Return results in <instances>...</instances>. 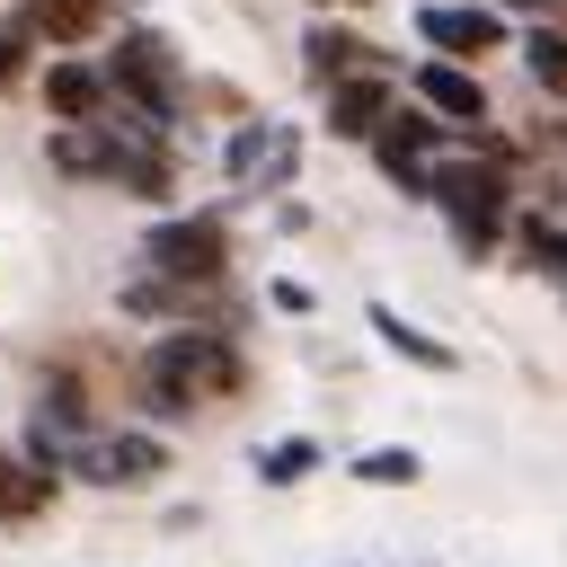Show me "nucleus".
<instances>
[{"label": "nucleus", "mask_w": 567, "mask_h": 567, "mask_svg": "<svg viewBox=\"0 0 567 567\" xmlns=\"http://www.w3.org/2000/svg\"><path fill=\"white\" fill-rule=\"evenodd\" d=\"M434 204L452 213V230H461V248H496V230H505V159H487L478 151V168L470 159H452V168H434Z\"/></svg>", "instance_id": "nucleus-1"}, {"label": "nucleus", "mask_w": 567, "mask_h": 567, "mask_svg": "<svg viewBox=\"0 0 567 567\" xmlns=\"http://www.w3.org/2000/svg\"><path fill=\"white\" fill-rule=\"evenodd\" d=\"M142 257H151V275H159V284H221L230 239H221V221H213V213H186V221H159V230L142 239Z\"/></svg>", "instance_id": "nucleus-2"}, {"label": "nucleus", "mask_w": 567, "mask_h": 567, "mask_svg": "<svg viewBox=\"0 0 567 567\" xmlns=\"http://www.w3.org/2000/svg\"><path fill=\"white\" fill-rule=\"evenodd\" d=\"M443 124H452V115H434V106H408V115L390 106V124L372 133V151H381V168H390V177H399L408 195H434V168H425V151L443 142Z\"/></svg>", "instance_id": "nucleus-3"}, {"label": "nucleus", "mask_w": 567, "mask_h": 567, "mask_svg": "<svg viewBox=\"0 0 567 567\" xmlns=\"http://www.w3.org/2000/svg\"><path fill=\"white\" fill-rule=\"evenodd\" d=\"M115 97H133L142 115H177V71H168V53H159V35H115Z\"/></svg>", "instance_id": "nucleus-4"}, {"label": "nucleus", "mask_w": 567, "mask_h": 567, "mask_svg": "<svg viewBox=\"0 0 567 567\" xmlns=\"http://www.w3.org/2000/svg\"><path fill=\"white\" fill-rule=\"evenodd\" d=\"M151 363L177 372L195 399H204V390H239V354H230V337H195V328H177V337L151 346Z\"/></svg>", "instance_id": "nucleus-5"}, {"label": "nucleus", "mask_w": 567, "mask_h": 567, "mask_svg": "<svg viewBox=\"0 0 567 567\" xmlns=\"http://www.w3.org/2000/svg\"><path fill=\"white\" fill-rule=\"evenodd\" d=\"M62 470H80L97 487H133V478H159V443L151 434H80Z\"/></svg>", "instance_id": "nucleus-6"}, {"label": "nucleus", "mask_w": 567, "mask_h": 567, "mask_svg": "<svg viewBox=\"0 0 567 567\" xmlns=\"http://www.w3.org/2000/svg\"><path fill=\"white\" fill-rule=\"evenodd\" d=\"M381 124H390V80H381V71H346V80H328V133L372 142Z\"/></svg>", "instance_id": "nucleus-7"}, {"label": "nucleus", "mask_w": 567, "mask_h": 567, "mask_svg": "<svg viewBox=\"0 0 567 567\" xmlns=\"http://www.w3.org/2000/svg\"><path fill=\"white\" fill-rule=\"evenodd\" d=\"M416 35L443 44V53H496L505 44V18L496 9H416Z\"/></svg>", "instance_id": "nucleus-8"}, {"label": "nucleus", "mask_w": 567, "mask_h": 567, "mask_svg": "<svg viewBox=\"0 0 567 567\" xmlns=\"http://www.w3.org/2000/svg\"><path fill=\"white\" fill-rule=\"evenodd\" d=\"M292 151H301V142H292L284 124H248V133L230 142V177H239V186H284V177H292Z\"/></svg>", "instance_id": "nucleus-9"}, {"label": "nucleus", "mask_w": 567, "mask_h": 567, "mask_svg": "<svg viewBox=\"0 0 567 567\" xmlns=\"http://www.w3.org/2000/svg\"><path fill=\"white\" fill-rule=\"evenodd\" d=\"M106 97H115V71H97V62H53V71H44V106H53L62 124H71V115H97Z\"/></svg>", "instance_id": "nucleus-10"}, {"label": "nucleus", "mask_w": 567, "mask_h": 567, "mask_svg": "<svg viewBox=\"0 0 567 567\" xmlns=\"http://www.w3.org/2000/svg\"><path fill=\"white\" fill-rule=\"evenodd\" d=\"M416 97H425L434 115H452V124H478V115H487V89H478L461 62H425V71H416Z\"/></svg>", "instance_id": "nucleus-11"}, {"label": "nucleus", "mask_w": 567, "mask_h": 567, "mask_svg": "<svg viewBox=\"0 0 567 567\" xmlns=\"http://www.w3.org/2000/svg\"><path fill=\"white\" fill-rule=\"evenodd\" d=\"M372 337H381L390 354H408V363H425V372H452V363H461V354H452L443 337H425V328H408V319H399L390 301H372Z\"/></svg>", "instance_id": "nucleus-12"}, {"label": "nucleus", "mask_w": 567, "mask_h": 567, "mask_svg": "<svg viewBox=\"0 0 567 567\" xmlns=\"http://www.w3.org/2000/svg\"><path fill=\"white\" fill-rule=\"evenodd\" d=\"M97 18H106V0H27V27L35 35H62V44H80Z\"/></svg>", "instance_id": "nucleus-13"}, {"label": "nucleus", "mask_w": 567, "mask_h": 567, "mask_svg": "<svg viewBox=\"0 0 567 567\" xmlns=\"http://www.w3.org/2000/svg\"><path fill=\"white\" fill-rule=\"evenodd\" d=\"M301 53H310V80H346L372 44H354L346 27H310V35H301Z\"/></svg>", "instance_id": "nucleus-14"}, {"label": "nucleus", "mask_w": 567, "mask_h": 567, "mask_svg": "<svg viewBox=\"0 0 567 567\" xmlns=\"http://www.w3.org/2000/svg\"><path fill=\"white\" fill-rule=\"evenodd\" d=\"M44 496H53V470H44V461H35V470H18V461L0 452V523H18V514H35Z\"/></svg>", "instance_id": "nucleus-15"}, {"label": "nucleus", "mask_w": 567, "mask_h": 567, "mask_svg": "<svg viewBox=\"0 0 567 567\" xmlns=\"http://www.w3.org/2000/svg\"><path fill=\"white\" fill-rule=\"evenodd\" d=\"M310 461H319L310 443H266V452H257V478H266V487H292V478H310Z\"/></svg>", "instance_id": "nucleus-16"}, {"label": "nucleus", "mask_w": 567, "mask_h": 567, "mask_svg": "<svg viewBox=\"0 0 567 567\" xmlns=\"http://www.w3.org/2000/svg\"><path fill=\"white\" fill-rule=\"evenodd\" d=\"M523 62H532V80H540V89H558V97H567V35H540V27H532Z\"/></svg>", "instance_id": "nucleus-17"}, {"label": "nucleus", "mask_w": 567, "mask_h": 567, "mask_svg": "<svg viewBox=\"0 0 567 567\" xmlns=\"http://www.w3.org/2000/svg\"><path fill=\"white\" fill-rule=\"evenodd\" d=\"M354 478H363V487H408V478H416V452H363Z\"/></svg>", "instance_id": "nucleus-18"}, {"label": "nucleus", "mask_w": 567, "mask_h": 567, "mask_svg": "<svg viewBox=\"0 0 567 567\" xmlns=\"http://www.w3.org/2000/svg\"><path fill=\"white\" fill-rule=\"evenodd\" d=\"M27 35H35V27H0V89H18V71H27Z\"/></svg>", "instance_id": "nucleus-19"}, {"label": "nucleus", "mask_w": 567, "mask_h": 567, "mask_svg": "<svg viewBox=\"0 0 567 567\" xmlns=\"http://www.w3.org/2000/svg\"><path fill=\"white\" fill-rule=\"evenodd\" d=\"M514 9H549V0H514Z\"/></svg>", "instance_id": "nucleus-20"}]
</instances>
